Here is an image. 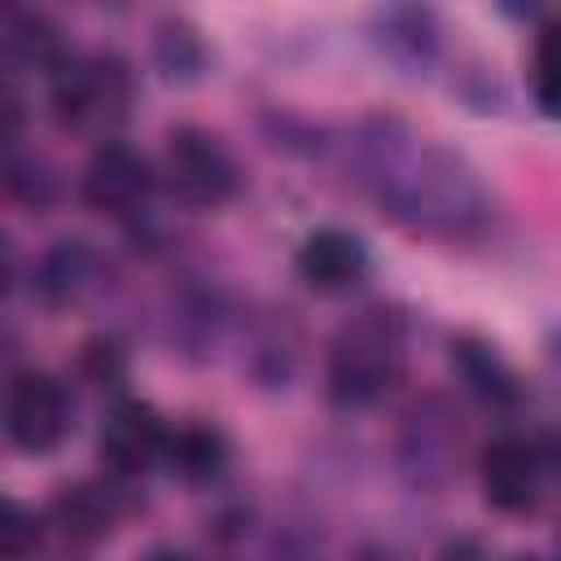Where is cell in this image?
Masks as SVG:
<instances>
[{
  "instance_id": "6da1fadb",
  "label": "cell",
  "mask_w": 561,
  "mask_h": 561,
  "mask_svg": "<svg viewBox=\"0 0 561 561\" xmlns=\"http://www.w3.org/2000/svg\"><path fill=\"white\" fill-rule=\"evenodd\" d=\"M408 329L390 311H364L329 346V394L342 408L377 403L403 373Z\"/></svg>"
},
{
  "instance_id": "7a4b0ae2",
  "label": "cell",
  "mask_w": 561,
  "mask_h": 561,
  "mask_svg": "<svg viewBox=\"0 0 561 561\" xmlns=\"http://www.w3.org/2000/svg\"><path fill=\"white\" fill-rule=\"evenodd\" d=\"M131 110V70L114 53L70 57L53 75V114L66 131L110 145Z\"/></svg>"
},
{
  "instance_id": "3957f363",
  "label": "cell",
  "mask_w": 561,
  "mask_h": 561,
  "mask_svg": "<svg viewBox=\"0 0 561 561\" xmlns=\"http://www.w3.org/2000/svg\"><path fill=\"white\" fill-rule=\"evenodd\" d=\"M557 443L500 434L482 451V491L500 513H530L548 495V478L557 473Z\"/></svg>"
},
{
  "instance_id": "277c9868",
  "label": "cell",
  "mask_w": 561,
  "mask_h": 561,
  "mask_svg": "<svg viewBox=\"0 0 561 561\" xmlns=\"http://www.w3.org/2000/svg\"><path fill=\"white\" fill-rule=\"evenodd\" d=\"M167 188L188 206H224L241 188V171L232 153L202 127H180L162 153Z\"/></svg>"
},
{
  "instance_id": "5b68a950",
  "label": "cell",
  "mask_w": 561,
  "mask_h": 561,
  "mask_svg": "<svg viewBox=\"0 0 561 561\" xmlns=\"http://www.w3.org/2000/svg\"><path fill=\"white\" fill-rule=\"evenodd\" d=\"M4 430H9V443L31 456H48L53 447H61L70 430V399L61 381L35 368L18 373L9 386V403H4Z\"/></svg>"
},
{
  "instance_id": "8992f818",
  "label": "cell",
  "mask_w": 561,
  "mask_h": 561,
  "mask_svg": "<svg viewBox=\"0 0 561 561\" xmlns=\"http://www.w3.org/2000/svg\"><path fill=\"white\" fill-rule=\"evenodd\" d=\"M153 193V167L140 149L110 140L96 145L88 171H83V202L110 219H127L136 215Z\"/></svg>"
},
{
  "instance_id": "52a82bcc",
  "label": "cell",
  "mask_w": 561,
  "mask_h": 561,
  "mask_svg": "<svg viewBox=\"0 0 561 561\" xmlns=\"http://www.w3.org/2000/svg\"><path fill=\"white\" fill-rule=\"evenodd\" d=\"M167 438H171V425L149 403L118 399L101 425V460L118 478H136L167 460Z\"/></svg>"
},
{
  "instance_id": "ba28073f",
  "label": "cell",
  "mask_w": 561,
  "mask_h": 561,
  "mask_svg": "<svg viewBox=\"0 0 561 561\" xmlns=\"http://www.w3.org/2000/svg\"><path fill=\"white\" fill-rule=\"evenodd\" d=\"M368 272V245L346 228H316L298 245V276L320 294H342Z\"/></svg>"
},
{
  "instance_id": "9c48e42d",
  "label": "cell",
  "mask_w": 561,
  "mask_h": 561,
  "mask_svg": "<svg viewBox=\"0 0 561 561\" xmlns=\"http://www.w3.org/2000/svg\"><path fill=\"white\" fill-rule=\"evenodd\" d=\"M57 526L66 530V539L75 543H96L114 530V522L123 517V500L110 486H66L53 504Z\"/></svg>"
},
{
  "instance_id": "30bf717a",
  "label": "cell",
  "mask_w": 561,
  "mask_h": 561,
  "mask_svg": "<svg viewBox=\"0 0 561 561\" xmlns=\"http://www.w3.org/2000/svg\"><path fill=\"white\" fill-rule=\"evenodd\" d=\"M224 460H228V443H224L219 430H210V425H180L167 438V460L162 465L171 473L188 478V482H202V478H215L224 469Z\"/></svg>"
},
{
  "instance_id": "8fae6325",
  "label": "cell",
  "mask_w": 561,
  "mask_h": 561,
  "mask_svg": "<svg viewBox=\"0 0 561 561\" xmlns=\"http://www.w3.org/2000/svg\"><path fill=\"white\" fill-rule=\"evenodd\" d=\"M4 44H9V57L35 66V70H61L70 57L61 53V39L57 31L39 18V13H9V26H4Z\"/></svg>"
},
{
  "instance_id": "7c38bea8",
  "label": "cell",
  "mask_w": 561,
  "mask_h": 561,
  "mask_svg": "<svg viewBox=\"0 0 561 561\" xmlns=\"http://www.w3.org/2000/svg\"><path fill=\"white\" fill-rule=\"evenodd\" d=\"M530 96L548 118H561V22L543 26L530 57Z\"/></svg>"
},
{
  "instance_id": "4fadbf2b",
  "label": "cell",
  "mask_w": 561,
  "mask_h": 561,
  "mask_svg": "<svg viewBox=\"0 0 561 561\" xmlns=\"http://www.w3.org/2000/svg\"><path fill=\"white\" fill-rule=\"evenodd\" d=\"M456 355V364H460V373L469 377V386L482 394V399H491V403H504V399H513L517 390H513V373L500 364V355L491 351V346H478V342H456L451 346Z\"/></svg>"
},
{
  "instance_id": "5bb4252c",
  "label": "cell",
  "mask_w": 561,
  "mask_h": 561,
  "mask_svg": "<svg viewBox=\"0 0 561 561\" xmlns=\"http://www.w3.org/2000/svg\"><path fill=\"white\" fill-rule=\"evenodd\" d=\"M39 539H44L39 517L31 508H22L18 500H9L4 517H0V552H4V561H35Z\"/></svg>"
},
{
  "instance_id": "9a60e30c",
  "label": "cell",
  "mask_w": 561,
  "mask_h": 561,
  "mask_svg": "<svg viewBox=\"0 0 561 561\" xmlns=\"http://www.w3.org/2000/svg\"><path fill=\"white\" fill-rule=\"evenodd\" d=\"M88 267H92L88 250H79V245L57 250V254L44 263V289H48V298H53V302H75L79 289L88 285Z\"/></svg>"
},
{
  "instance_id": "2e32d148",
  "label": "cell",
  "mask_w": 561,
  "mask_h": 561,
  "mask_svg": "<svg viewBox=\"0 0 561 561\" xmlns=\"http://www.w3.org/2000/svg\"><path fill=\"white\" fill-rule=\"evenodd\" d=\"M149 561H188V557H184V552H153Z\"/></svg>"
},
{
  "instance_id": "e0dca14e",
  "label": "cell",
  "mask_w": 561,
  "mask_h": 561,
  "mask_svg": "<svg viewBox=\"0 0 561 561\" xmlns=\"http://www.w3.org/2000/svg\"><path fill=\"white\" fill-rule=\"evenodd\" d=\"M552 368H557V377H561V337L552 342Z\"/></svg>"
}]
</instances>
